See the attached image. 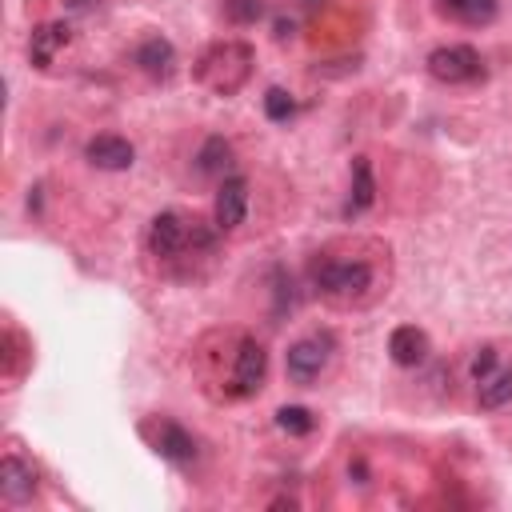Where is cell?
Returning <instances> with one entry per match:
<instances>
[{"label": "cell", "mask_w": 512, "mask_h": 512, "mask_svg": "<svg viewBox=\"0 0 512 512\" xmlns=\"http://www.w3.org/2000/svg\"><path fill=\"white\" fill-rule=\"evenodd\" d=\"M308 276H312L316 296L328 300V304H336V308L368 304V300L380 292V288H376L380 272H376V264H372L368 256H360V252H332V248H328V252H320V256L312 260Z\"/></svg>", "instance_id": "obj_1"}, {"label": "cell", "mask_w": 512, "mask_h": 512, "mask_svg": "<svg viewBox=\"0 0 512 512\" xmlns=\"http://www.w3.org/2000/svg\"><path fill=\"white\" fill-rule=\"evenodd\" d=\"M264 376H268V352L260 340L252 336H240L236 340V352H232V372H228V384H224V396L228 400H248L264 388Z\"/></svg>", "instance_id": "obj_4"}, {"label": "cell", "mask_w": 512, "mask_h": 512, "mask_svg": "<svg viewBox=\"0 0 512 512\" xmlns=\"http://www.w3.org/2000/svg\"><path fill=\"white\" fill-rule=\"evenodd\" d=\"M388 356H392V364H400V368L424 364V360H428V336H424V328H416V324L392 328V336H388Z\"/></svg>", "instance_id": "obj_13"}, {"label": "cell", "mask_w": 512, "mask_h": 512, "mask_svg": "<svg viewBox=\"0 0 512 512\" xmlns=\"http://www.w3.org/2000/svg\"><path fill=\"white\" fill-rule=\"evenodd\" d=\"M308 4H312V0H308Z\"/></svg>", "instance_id": "obj_23"}, {"label": "cell", "mask_w": 512, "mask_h": 512, "mask_svg": "<svg viewBox=\"0 0 512 512\" xmlns=\"http://www.w3.org/2000/svg\"><path fill=\"white\" fill-rule=\"evenodd\" d=\"M232 164H236V152H232V144H228L224 136H208V140L200 144V152H196L200 176L224 180V176H232Z\"/></svg>", "instance_id": "obj_15"}, {"label": "cell", "mask_w": 512, "mask_h": 512, "mask_svg": "<svg viewBox=\"0 0 512 512\" xmlns=\"http://www.w3.org/2000/svg\"><path fill=\"white\" fill-rule=\"evenodd\" d=\"M84 160L92 168H100V172H124L136 160V148L124 136H116V132H100V136H92L84 144Z\"/></svg>", "instance_id": "obj_9"}, {"label": "cell", "mask_w": 512, "mask_h": 512, "mask_svg": "<svg viewBox=\"0 0 512 512\" xmlns=\"http://www.w3.org/2000/svg\"><path fill=\"white\" fill-rule=\"evenodd\" d=\"M132 64L144 72V76H152V80H168L172 76V68H176V48H172V40L168 36H144L140 44H136V52H132Z\"/></svg>", "instance_id": "obj_10"}, {"label": "cell", "mask_w": 512, "mask_h": 512, "mask_svg": "<svg viewBox=\"0 0 512 512\" xmlns=\"http://www.w3.org/2000/svg\"><path fill=\"white\" fill-rule=\"evenodd\" d=\"M476 404H480L484 412H496V408H508V404H512V368H508V364L492 368V372L476 384Z\"/></svg>", "instance_id": "obj_16"}, {"label": "cell", "mask_w": 512, "mask_h": 512, "mask_svg": "<svg viewBox=\"0 0 512 512\" xmlns=\"http://www.w3.org/2000/svg\"><path fill=\"white\" fill-rule=\"evenodd\" d=\"M220 8H224V16L232 20V24H256L260 16H264V0H220Z\"/></svg>", "instance_id": "obj_20"}, {"label": "cell", "mask_w": 512, "mask_h": 512, "mask_svg": "<svg viewBox=\"0 0 512 512\" xmlns=\"http://www.w3.org/2000/svg\"><path fill=\"white\" fill-rule=\"evenodd\" d=\"M68 40H72V28H68L64 20L36 24V28H32V36H28V60H32L36 68H52L56 52H60V48H68Z\"/></svg>", "instance_id": "obj_12"}, {"label": "cell", "mask_w": 512, "mask_h": 512, "mask_svg": "<svg viewBox=\"0 0 512 512\" xmlns=\"http://www.w3.org/2000/svg\"><path fill=\"white\" fill-rule=\"evenodd\" d=\"M264 116H268L272 124H288V120L296 116V100H292L284 88H268V92H264Z\"/></svg>", "instance_id": "obj_19"}, {"label": "cell", "mask_w": 512, "mask_h": 512, "mask_svg": "<svg viewBox=\"0 0 512 512\" xmlns=\"http://www.w3.org/2000/svg\"><path fill=\"white\" fill-rule=\"evenodd\" d=\"M140 432L152 444V452H160L164 460H172V464H192L196 460V436L184 424H176L168 416H152V420L140 424Z\"/></svg>", "instance_id": "obj_7"}, {"label": "cell", "mask_w": 512, "mask_h": 512, "mask_svg": "<svg viewBox=\"0 0 512 512\" xmlns=\"http://www.w3.org/2000/svg\"><path fill=\"white\" fill-rule=\"evenodd\" d=\"M440 12L456 24H468V28H484L496 20L500 4L496 0H440Z\"/></svg>", "instance_id": "obj_17"}, {"label": "cell", "mask_w": 512, "mask_h": 512, "mask_svg": "<svg viewBox=\"0 0 512 512\" xmlns=\"http://www.w3.org/2000/svg\"><path fill=\"white\" fill-rule=\"evenodd\" d=\"M492 368H500V352L492 348V344H484V348H476L472 352V364H468V376H472V384H480Z\"/></svg>", "instance_id": "obj_21"}, {"label": "cell", "mask_w": 512, "mask_h": 512, "mask_svg": "<svg viewBox=\"0 0 512 512\" xmlns=\"http://www.w3.org/2000/svg\"><path fill=\"white\" fill-rule=\"evenodd\" d=\"M428 76L440 84H476L484 80V60L472 44H440L428 52Z\"/></svg>", "instance_id": "obj_6"}, {"label": "cell", "mask_w": 512, "mask_h": 512, "mask_svg": "<svg viewBox=\"0 0 512 512\" xmlns=\"http://www.w3.org/2000/svg\"><path fill=\"white\" fill-rule=\"evenodd\" d=\"M248 212V180L244 176H224L216 188V204H212V224L220 232H236L244 224Z\"/></svg>", "instance_id": "obj_8"}, {"label": "cell", "mask_w": 512, "mask_h": 512, "mask_svg": "<svg viewBox=\"0 0 512 512\" xmlns=\"http://www.w3.org/2000/svg\"><path fill=\"white\" fill-rule=\"evenodd\" d=\"M332 352H336V336H332V332H308V336H300V340L288 348V356H284L288 380L300 384V388H308V384L328 368Z\"/></svg>", "instance_id": "obj_5"}, {"label": "cell", "mask_w": 512, "mask_h": 512, "mask_svg": "<svg viewBox=\"0 0 512 512\" xmlns=\"http://www.w3.org/2000/svg\"><path fill=\"white\" fill-rule=\"evenodd\" d=\"M256 68V52L244 40H220L196 60V84L212 96H236Z\"/></svg>", "instance_id": "obj_3"}, {"label": "cell", "mask_w": 512, "mask_h": 512, "mask_svg": "<svg viewBox=\"0 0 512 512\" xmlns=\"http://www.w3.org/2000/svg\"><path fill=\"white\" fill-rule=\"evenodd\" d=\"M216 224L208 228L200 216H188V212H156L152 224H148V256H156L160 264H172V260H188V256H208L216 248Z\"/></svg>", "instance_id": "obj_2"}, {"label": "cell", "mask_w": 512, "mask_h": 512, "mask_svg": "<svg viewBox=\"0 0 512 512\" xmlns=\"http://www.w3.org/2000/svg\"><path fill=\"white\" fill-rule=\"evenodd\" d=\"M376 200V176H372V160L368 156H356L352 160V188H348V200H344V220L368 212Z\"/></svg>", "instance_id": "obj_14"}, {"label": "cell", "mask_w": 512, "mask_h": 512, "mask_svg": "<svg viewBox=\"0 0 512 512\" xmlns=\"http://www.w3.org/2000/svg\"><path fill=\"white\" fill-rule=\"evenodd\" d=\"M284 36H292V20H276V40H284Z\"/></svg>", "instance_id": "obj_22"}, {"label": "cell", "mask_w": 512, "mask_h": 512, "mask_svg": "<svg viewBox=\"0 0 512 512\" xmlns=\"http://www.w3.org/2000/svg\"><path fill=\"white\" fill-rule=\"evenodd\" d=\"M0 496L8 504H28L36 496V468L16 452H8L0 464Z\"/></svg>", "instance_id": "obj_11"}, {"label": "cell", "mask_w": 512, "mask_h": 512, "mask_svg": "<svg viewBox=\"0 0 512 512\" xmlns=\"http://www.w3.org/2000/svg\"><path fill=\"white\" fill-rule=\"evenodd\" d=\"M276 428L288 436H308L316 428V412L304 404H284V408H276Z\"/></svg>", "instance_id": "obj_18"}]
</instances>
